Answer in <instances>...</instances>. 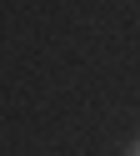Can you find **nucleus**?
Returning <instances> with one entry per match:
<instances>
[{
  "label": "nucleus",
  "mask_w": 140,
  "mask_h": 156,
  "mask_svg": "<svg viewBox=\"0 0 140 156\" xmlns=\"http://www.w3.org/2000/svg\"><path fill=\"white\" fill-rule=\"evenodd\" d=\"M130 156H140V141H135V146H130Z\"/></svg>",
  "instance_id": "1"
}]
</instances>
